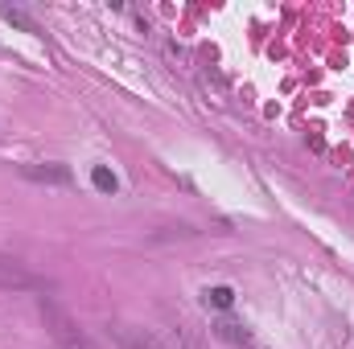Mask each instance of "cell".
Instances as JSON below:
<instances>
[{"label": "cell", "mask_w": 354, "mask_h": 349, "mask_svg": "<svg viewBox=\"0 0 354 349\" xmlns=\"http://www.w3.org/2000/svg\"><path fill=\"white\" fill-rule=\"evenodd\" d=\"M0 12H4V21H8V25H17V29H25V33H37V21H33L29 12H21V8H12V4H4Z\"/></svg>", "instance_id": "52a82bcc"}, {"label": "cell", "mask_w": 354, "mask_h": 349, "mask_svg": "<svg viewBox=\"0 0 354 349\" xmlns=\"http://www.w3.org/2000/svg\"><path fill=\"white\" fill-rule=\"evenodd\" d=\"M91 181H95L99 193H115V189H120V181H115V173H111L107 165H95V169H91Z\"/></svg>", "instance_id": "ba28073f"}, {"label": "cell", "mask_w": 354, "mask_h": 349, "mask_svg": "<svg viewBox=\"0 0 354 349\" xmlns=\"http://www.w3.org/2000/svg\"><path fill=\"white\" fill-rule=\"evenodd\" d=\"M41 317H46V329L54 333V341H58V349H87V337L79 333V325L54 304V300H46L41 296Z\"/></svg>", "instance_id": "6da1fadb"}, {"label": "cell", "mask_w": 354, "mask_h": 349, "mask_svg": "<svg viewBox=\"0 0 354 349\" xmlns=\"http://www.w3.org/2000/svg\"><path fill=\"white\" fill-rule=\"evenodd\" d=\"M21 177L41 181V185H71V181H75L66 165H21Z\"/></svg>", "instance_id": "277c9868"}, {"label": "cell", "mask_w": 354, "mask_h": 349, "mask_svg": "<svg viewBox=\"0 0 354 349\" xmlns=\"http://www.w3.org/2000/svg\"><path fill=\"white\" fill-rule=\"evenodd\" d=\"M206 308H218V312H227L231 304H235V288H227V283H218V288H206Z\"/></svg>", "instance_id": "8992f818"}, {"label": "cell", "mask_w": 354, "mask_h": 349, "mask_svg": "<svg viewBox=\"0 0 354 349\" xmlns=\"http://www.w3.org/2000/svg\"><path fill=\"white\" fill-rule=\"evenodd\" d=\"M0 288H8V292H33V288H46V279L33 275L25 263H17L12 255H0Z\"/></svg>", "instance_id": "7a4b0ae2"}, {"label": "cell", "mask_w": 354, "mask_h": 349, "mask_svg": "<svg viewBox=\"0 0 354 349\" xmlns=\"http://www.w3.org/2000/svg\"><path fill=\"white\" fill-rule=\"evenodd\" d=\"M210 333H214V337H223V341H231V346L252 349V333H248L239 321H227V317H223V321H214V329H210Z\"/></svg>", "instance_id": "5b68a950"}, {"label": "cell", "mask_w": 354, "mask_h": 349, "mask_svg": "<svg viewBox=\"0 0 354 349\" xmlns=\"http://www.w3.org/2000/svg\"><path fill=\"white\" fill-rule=\"evenodd\" d=\"M107 333L120 349H169L153 329H140V325H111Z\"/></svg>", "instance_id": "3957f363"}]
</instances>
